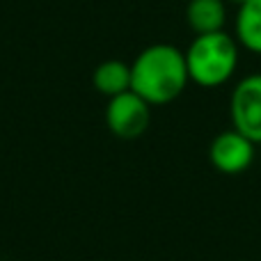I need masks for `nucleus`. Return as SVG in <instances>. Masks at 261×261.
Instances as JSON below:
<instances>
[{
  "label": "nucleus",
  "instance_id": "1",
  "mask_svg": "<svg viewBox=\"0 0 261 261\" xmlns=\"http://www.w3.org/2000/svg\"><path fill=\"white\" fill-rule=\"evenodd\" d=\"M190 83L186 53L172 44H151L130 62V90L149 106H167Z\"/></svg>",
  "mask_w": 261,
  "mask_h": 261
},
{
  "label": "nucleus",
  "instance_id": "2",
  "mask_svg": "<svg viewBox=\"0 0 261 261\" xmlns=\"http://www.w3.org/2000/svg\"><path fill=\"white\" fill-rule=\"evenodd\" d=\"M186 53L190 83L216 90L222 87L236 76L241 60V46L227 30L211 32V35H195Z\"/></svg>",
  "mask_w": 261,
  "mask_h": 261
},
{
  "label": "nucleus",
  "instance_id": "3",
  "mask_svg": "<svg viewBox=\"0 0 261 261\" xmlns=\"http://www.w3.org/2000/svg\"><path fill=\"white\" fill-rule=\"evenodd\" d=\"M231 128L261 144V71L239 78L229 94Z\"/></svg>",
  "mask_w": 261,
  "mask_h": 261
},
{
  "label": "nucleus",
  "instance_id": "4",
  "mask_svg": "<svg viewBox=\"0 0 261 261\" xmlns=\"http://www.w3.org/2000/svg\"><path fill=\"white\" fill-rule=\"evenodd\" d=\"M257 156V144L236 128L220 130L208 144V161L220 174L236 176L252 167Z\"/></svg>",
  "mask_w": 261,
  "mask_h": 261
},
{
  "label": "nucleus",
  "instance_id": "5",
  "mask_svg": "<svg viewBox=\"0 0 261 261\" xmlns=\"http://www.w3.org/2000/svg\"><path fill=\"white\" fill-rule=\"evenodd\" d=\"M149 122H151V106L133 90L108 99L106 124L113 135L122 140H135L149 128Z\"/></svg>",
  "mask_w": 261,
  "mask_h": 261
},
{
  "label": "nucleus",
  "instance_id": "6",
  "mask_svg": "<svg viewBox=\"0 0 261 261\" xmlns=\"http://www.w3.org/2000/svg\"><path fill=\"white\" fill-rule=\"evenodd\" d=\"M229 18L227 0H188L186 5V23L195 35L222 32Z\"/></svg>",
  "mask_w": 261,
  "mask_h": 261
},
{
  "label": "nucleus",
  "instance_id": "7",
  "mask_svg": "<svg viewBox=\"0 0 261 261\" xmlns=\"http://www.w3.org/2000/svg\"><path fill=\"white\" fill-rule=\"evenodd\" d=\"M234 39L241 50L261 55V0H245L236 7Z\"/></svg>",
  "mask_w": 261,
  "mask_h": 261
},
{
  "label": "nucleus",
  "instance_id": "8",
  "mask_svg": "<svg viewBox=\"0 0 261 261\" xmlns=\"http://www.w3.org/2000/svg\"><path fill=\"white\" fill-rule=\"evenodd\" d=\"M92 81H94L96 92H101L103 96L108 99L119 96L130 90V64L122 60H106L96 67Z\"/></svg>",
  "mask_w": 261,
  "mask_h": 261
},
{
  "label": "nucleus",
  "instance_id": "9",
  "mask_svg": "<svg viewBox=\"0 0 261 261\" xmlns=\"http://www.w3.org/2000/svg\"><path fill=\"white\" fill-rule=\"evenodd\" d=\"M227 3H231V5H236V7H239V5H243L245 0H227Z\"/></svg>",
  "mask_w": 261,
  "mask_h": 261
}]
</instances>
